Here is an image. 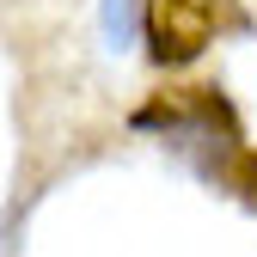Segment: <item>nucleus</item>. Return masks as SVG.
Here are the masks:
<instances>
[{"instance_id": "nucleus-2", "label": "nucleus", "mask_w": 257, "mask_h": 257, "mask_svg": "<svg viewBox=\"0 0 257 257\" xmlns=\"http://www.w3.org/2000/svg\"><path fill=\"white\" fill-rule=\"evenodd\" d=\"M233 184L257 202V153H251V147H239V153H233Z\"/></svg>"}, {"instance_id": "nucleus-1", "label": "nucleus", "mask_w": 257, "mask_h": 257, "mask_svg": "<svg viewBox=\"0 0 257 257\" xmlns=\"http://www.w3.org/2000/svg\"><path fill=\"white\" fill-rule=\"evenodd\" d=\"M208 37H214V7H208V0H147V43H153V61L184 68V61L202 55Z\"/></svg>"}]
</instances>
